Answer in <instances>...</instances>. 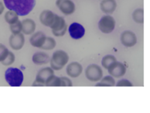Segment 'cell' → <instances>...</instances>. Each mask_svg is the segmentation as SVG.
Listing matches in <instances>:
<instances>
[{"mask_svg":"<svg viewBox=\"0 0 150 113\" xmlns=\"http://www.w3.org/2000/svg\"><path fill=\"white\" fill-rule=\"evenodd\" d=\"M5 6L19 16L28 15L34 8L36 0H4Z\"/></svg>","mask_w":150,"mask_h":113,"instance_id":"cell-1","label":"cell"},{"mask_svg":"<svg viewBox=\"0 0 150 113\" xmlns=\"http://www.w3.org/2000/svg\"><path fill=\"white\" fill-rule=\"evenodd\" d=\"M5 77L8 83L13 87L20 86L23 80L22 72L16 68H9L5 72Z\"/></svg>","mask_w":150,"mask_h":113,"instance_id":"cell-2","label":"cell"},{"mask_svg":"<svg viewBox=\"0 0 150 113\" xmlns=\"http://www.w3.org/2000/svg\"><path fill=\"white\" fill-rule=\"evenodd\" d=\"M68 54L63 50H57L55 51L50 60L51 68L56 70L62 69L67 63L69 61Z\"/></svg>","mask_w":150,"mask_h":113,"instance_id":"cell-3","label":"cell"},{"mask_svg":"<svg viewBox=\"0 0 150 113\" xmlns=\"http://www.w3.org/2000/svg\"><path fill=\"white\" fill-rule=\"evenodd\" d=\"M54 75L52 68L49 67L41 69L37 73L36 79L33 83V86H45V84L50 76Z\"/></svg>","mask_w":150,"mask_h":113,"instance_id":"cell-4","label":"cell"},{"mask_svg":"<svg viewBox=\"0 0 150 113\" xmlns=\"http://www.w3.org/2000/svg\"><path fill=\"white\" fill-rule=\"evenodd\" d=\"M98 26L99 29L103 33H110L115 28V21L111 16L105 15L100 19Z\"/></svg>","mask_w":150,"mask_h":113,"instance_id":"cell-5","label":"cell"},{"mask_svg":"<svg viewBox=\"0 0 150 113\" xmlns=\"http://www.w3.org/2000/svg\"><path fill=\"white\" fill-rule=\"evenodd\" d=\"M50 28L52 30L54 36L56 37L63 36L66 33L67 30V24L65 20L63 17L56 15L55 20L50 26Z\"/></svg>","mask_w":150,"mask_h":113,"instance_id":"cell-6","label":"cell"},{"mask_svg":"<svg viewBox=\"0 0 150 113\" xmlns=\"http://www.w3.org/2000/svg\"><path fill=\"white\" fill-rule=\"evenodd\" d=\"M85 74L86 77L91 82H97L102 78L103 72V70L98 65L91 64L86 68Z\"/></svg>","mask_w":150,"mask_h":113,"instance_id":"cell-7","label":"cell"},{"mask_svg":"<svg viewBox=\"0 0 150 113\" xmlns=\"http://www.w3.org/2000/svg\"><path fill=\"white\" fill-rule=\"evenodd\" d=\"M56 5L65 15H70L76 10L75 5L71 0H57Z\"/></svg>","mask_w":150,"mask_h":113,"instance_id":"cell-8","label":"cell"},{"mask_svg":"<svg viewBox=\"0 0 150 113\" xmlns=\"http://www.w3.org/2000/svg\"><path fill=\"white\" fill-rule=\"evenodd\" d=\"M69 33L71 38L77 40L83 37L85 34V29L80 23L74 22L70 25Z\"/></svg>","mask_w":150,"mask_h":113,"instance_id":"cell-9","label":"cell"},{"mask_svg":"<svg viewBox=\"0 0 150 113\" xmlns=\"http://www.w3.org/2000/svg\"><path fill=\"white\" fill-rule=\"evenodd\" d=\"M121 43L127 47H131L137 43V36L132 31L127 30L124 31L120 37Z\"/></svg>","mask_w":150,"mask_h":113,"instance_id":"cell-10","label":"cell"},{"mask_svg":"<svg viewBox=\"0 0 150 113\" xmlns=\"http://www.w3.org/2000/svg\"><path fill=\"white\" fill-rule=\"evenodd\" d=\"M110 75L115 77H120L124 76L126 72V68L121 62H115L108 69Z\"/></svg>","mask_w":150,"mask_h":113,"instance_id":"cell-11","label":"cell"},{"mask_svg":"<svg viewBox=\"0 0 150 113\" xmlns=\"http://www.w3.org/2000/svg\"><path fill=\"white\" fill-rule=\"evenodd\" d=\"M56 16V14L51 10H44L40 14L39 19L42 24L50 27L55 20Z\"/></svg>","mask_w":150,"mask_h":113,"instance_id":"cell-12","label":"cell"},{"mask_svg":"<svg viewBox=\"0 0 150 113\" xmlns=\"http://www.w3.org/2000/svg\"><path fill=\"white\" fill-rule=\"evenodd\" d=\"M25 43L24 36L22 33L12 34L9 38V44L11 47L15 50H20L22 48Z\"/></svg>","mask_w":150,"mask_h":113,"instance_id":"cell-13","label":"cell"},{"mask_svg":"<svg viewBox=\"0 0 150 113\" xmlns=\"http://www.w3.org/2000/svg\"><path fill=\"white\" fill-rule=\"evenodd\" d=\"M83 68L81 64L77 62H73L69 64L66 68L67 74L71 77H77L81 73Z\"/></svg>","mask_w":150,"mask_h":113,"instance_id":"cell-14","label":"cell"},{"mask_svg":"<svg viewBox=\"0 0 150 113\" xmlns=\"http://www.w3.org/2000/svg\"><path fill=\"white\" fill-rule=\"evenodd\" d=\"M46 36L42 31H38L34 33L30 38L31 45L35 47L41 48L46 40Z\"/></svg>","mask_w":150,"mask_h":113,"instance_id":"cell-15","label":"cell"},{"mask_svg":"<svg viewBox=\"0 0 150 113\" xmlns=\"http://www.w3.org/2000/svg\"><path fill=\"white\" fill-rule=\"evenodd\" d=\"M117 7V2L115 0H103L100 3L101 10L107 14H110L114 12Z\"/></svg>","mask_w":150,"mask_h":113,"instance_id":"cell-16","label":"cell"},{"mask_svg":"<svg viewBox=\"0 0 150 113\" xmlns=\"http://www.w3.org/2000/svg\"><path fill=\"white\" fill-rule=\"evenodd\" d=\"M32 61L36 65L46 64L50 61V57L45 52H38L33 55Z\"/></svg>","mask_w":150,"mask_h":113,"instance_id":"cell-17","label":"cell"},{"mask_svg":"<svg viewBox=\"0 0 150 113\" xmlns=\"http://www.w3.org/2000/svg\"><path fill=\"white\" fill-rule=\"evenodd\" d=\"M22 31L25 34H30L33 33L36 28L35 22L30 19H26L22 22Z\"/></svg>","mask_w":150,"mask_h":113,"instance_id":"cell-18","label":"cell"},{"mask_svg":"<svg viewBox=\"0 0 150 113\" xmlns=\"http://www.w3.org/2000/svg\"><path fill=\"white\" fill-rule=\"evenodd\" d=\"M5 19L7 23L12 24L18 20V15L13 10H9L5 14Z\"/></svg>","mask_w":150,"mask_h":113,"instance_id":"cell-19","label":"cell"},{"mask_svg":"<svg viewBox=\"0 0 150 113\" xmlns=\"http://www.w3.org/2000/svg\"><path fill=\"white\" fill-rule=\"evenodd\" d=\"M116 61L117 59L113 55H107L103 58L101 61V64L104 68L107 69L111 65H112Z\"/></svg>","mask_w":150,"mask_h":113,"instance_id":"cell-20","label":"cell"},{"mask_svg":"<svg viewBox=\"0 0 150 113\" xmlns=\"http://www.w3.org/2000/svg\"><path fill=\"white\" fill-rule=\"evenodd\" d=\"M115 85V80L112 76H107L103 77L100 83H97L96 86H114Z\"/></svg>","mask_w":150,"mask_h":113,"instance_id":"cell-21","label":"cell"},{"mask_svg":"<svg viewBox=\"0 0 150 113\" xmlns=\"http://www.w3.org/2000/svg\"><path fill=\"white\" fill-rule=\"evenodd\" d=\"M45 86H62L61 78L54 75H52L46 82Z\"/></svg>","mask_w":150,"mask_h":113,"instance_id":"cell-22","label":"cell"},{"mask_svg":"<svg viewBox=\"0 0 150 113\" xmlns=\"http://www.w3.org/2000/svg\"><path fill=\"white\" fill-rule=\"evenodd\" d=\"M132 17L134 21L138 23H144V10L143 9H137L132 13Z\"/></svg>","mask_w":150,"mask_h":113,"instance_id":"cell-23","label":"cell"},{"mask_svg":"<svg viewBox=\"0 0 150 113\" xmlns=\"http://www.w3.org/2000/svg\"><path fill=\"white\" fill-rule=\"evenodd\" d=\"M56 45V43L54 38L50 37H47L46 38L45 43L43 44L41 48L45 50H50L53 49L55 47Z\"/></svg>","mask_w":150,"mask_h":113,"instance_id":"cell-24","label":"cell"},{"mask_svg":"<svg viewBox=\"0 0 150 113\" xmlns=\"http://www.w3.org/2000/svg\"><path fill=\"white\" fill-rule=\"evenodd\" d=\"M10 29L13 34L20 33V32L22 31V23L21 21L18 20L15 23L11 24Z\"/></svg>","mask_w":150,"mask_h":113,"instance_id":"cell-25","label":"cell"},{"mask_svg":"<svg viewBox=\"0 0 150 113\" xmlns=\"http://www.w3.org/2000/svg\"><path fill=\"white\" fill-rule=\"evenodd\" d=\"M14 61H15V55L12 52L9 51L7 57L5 58V59L4 61L1 62L3 65L5 66H8L13 63Z\"/></svg>","mask_w":150,"mask_h":113,"instance_id":"cell-26","label":"cell"},{"mask_svg":"<svg viewBox=\"0 0 150 113\" xmlns=\"http://www.w3.org/2000/svg\"><path fill=\"white\" fill-rule=\"evenodd\" d=\"M9 53L8 50L2 44H0V62L4 61Z\"/></svg>","mask_w":150,"mask_h":113,"instance_id":"cell-27","label":"cell"},{"mask_svg":"<svg viewBox=\"0 0 150 113\" xmlns=\"http://www.w3.org/2000/svg\"><path fill=\"white\" fill-rule=\"evenodd\" d=\"M116 86H132V83L127 79L120 80L116 84Z\"/></svg>","mask_w":150,"mask_h":113,"instance_id":"cell-28","label":"cell"},{"mask_svg":"<svg viewBox=\"0 0 150 113\" xmlns=\"http://www.w3.org/2000/svg\"><path fill=\"white\" fill-rule=\"evenodd\" d=\"M62 86H72V82L70 79L67 77H61Z\"/></svg>","mask_w":150,"mask_h":113,"instance_id":"cell-29","label":"cell"},{"mask_svg":"<svg viewBox=\"0 0 150 113\" xmlns=\"http://www.w3.org/2000/svg\"><path fill=\"white\" fill-rule=\"evenodd\" d=\"M4 10V6L3 3L0 1V15H1L2 13V12Z\"/></svg>","mask_w":150,"mask_h":113,"instance_id":"cell-30","label":"cell"}]
</instances>
